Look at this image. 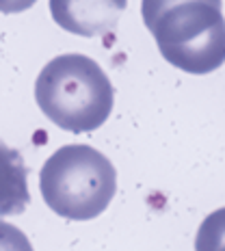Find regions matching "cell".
<instances>
[{
    "label": "cell",
    "mask_w": 225,
    "mask_h": 251,
    "mask_svg": "<svg viewBox=\"0 0 225 251\" xmlns=\"http://www.w3.org/2000/svg\"><path fill=\"white\" fill-rule=\"evenodd\" d=\"M41 113L67 132H93L111 117L113 82L93 59L61 54L46 63L35 82Z\"/></svg>",
    "instance_id": "6da1fadb"
},
{
    "label": "cell",
    "mask_w": 225,
    "mask_h": 251,
    "mask_svg": "<svg viewBox=\"0 0 225 251\" xmlns=\"http://www.w3.org/2000/svg\"><path fill=\"white\" fill-rule=\"evenodd\" d=\"M39 188L46 206L67 221L100 217L117 191L113 163L91 145H63L44 163Z\"/></svg>",
    "instance_id": "7a4b0ae2"
},
{
    "label": "cell",
    "mask_w": 225,
    "mask_h": 251,
    "mask_svg": "<svg viewBox=\"0 0 225 251\" xmlns=\"http://www.w3.org/2000/svg\"><path fill=\"white\" fill-rule=\"evenodd\" d=\"M148 30L167 63L186 74H210L225 63V18L206 0H182L158 13Z\"/></svg>",
    "instance_id": "3957f363"
},
{
    "label": "cell",
    "mask_w": 225,
    "mask_h": 251,
    "mask_svg": "<svg viewBox=\"0 0 225 251\" xmlns=\"http://www.w3.org/2000/svg\"><path fill=\"white\" fill-rule=\"evenodd\" d=\"M128 0H50V13L63 30L100 37L117 26Z\"/></svg>",
    "instance_id": "277c9868"
},
{
    "label": "cell",
    "mask_w": 225,
    "mask_h": 251,
    "mask_svg": "<svg viewBox=\"0 0 225 251\" xmlns=\"http://www.w3.org/2000/svg\"><path fill=\"white\" fill-rule=\"evenodd\" d=\"M28 203V169L22 154L0 143V217L22 214Z\"/></svg>",
    "instance_id": "5b68a950"
},
{
    "label": "cell",
    "mask_w": 225,
    "mask_h": 251,
    "mask_svg": "<svg viewBox=\"0 0 225 251\" xmlns=\"http://www.w3.org/2000/svg\"><path fill=\"white\" fill-rule=\"evenodd\" d=\"M195 251H225V208L210 212L201 221L195 238Z\"/></svg>",
    "instance_id": "8992f818"
},
{
    "label": "cell",
    "mask_w": 225,
    "mask_h": 251,
    "mask_svg": "<svg viewBox=\"0 0 225 251\" xmlns=\"http://www.w3.org/2000/svg\"><path fill=\"white\" fill-rule=\"evenodd\" d=\"M0 251H33V245L20 227L0 221Z\"/></svg>",
    "instance_id": "52a82bcc"
},
{
    "label": "cell",
    "mask_w": 225,
    "mask_h": 251,
    "mask_svg": "<svg viewBox=\"0 0 225 251\" xmlns=\"http://www.w3.org/2000/svg\"><path fill=\"white\" fill-rule=\"evenodd\" d=\"M182 0H141V13H143V22L145 26L151 24V20L158 13H163L165 9H169L171 4H177ZM206 2H212L217 7H221V0H206Z\"/></svg>",
    "instance_id": "ba28073f"
},
{
    "label": "cell",
    "mask_w": 225,
    "mask_h": 251,
    "mask_svg": "<svg viewBox=\"0 0 225 251\" xmlns=\"http://www.w3.org/2000/svg\"><path fill=\"white\" fill-rule=\"evenodd\" d=\"M37 0H0V13H22Z\"/></svg>",
    "instance_id": "9c48e42d"
}]
</instances>
